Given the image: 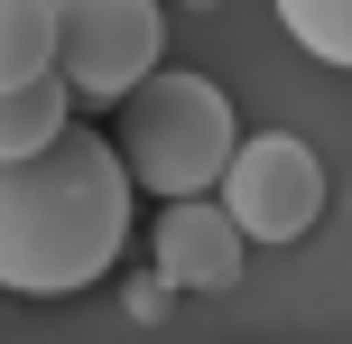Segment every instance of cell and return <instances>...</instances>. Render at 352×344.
Wrapping results in <instances>:
<instances>
[{
	"mask_svg": "<svg viewBox=\"0 0 352 344\" xmlns=\"http://www.w3.org/2000/svg\"><path fill=\"white\" fill-rule=\"evenodd\" d=\"M130 242V177L102 130L65 121L37 159L0 168V289L74 298Z\"/></svg>",
	"mask_w": 352,
	"mask_h": 344,
	"instance_id": "1",
	"label": "cell"
},
{
	"mask_svg": "<svg viewBox=\"0 0 352 344\" xmlns=\"http://www.w3.org/2000/svg\"><path fill=\"white\" fill-rule=\"evenodd\" d=\"M111 149H121L130 196L148 186V196L186 205V196H213V186H223L232 149H241V121H232L223 84H204V74H167V65H158V74L121 103Z\"/></svg>",
	"mask_w": 352,
	"mask_h": 344,
	"instance_id": "2",
	"label": "cell"
},
{
	"mask_svg": "<svg viewBox=\"0 0 352 344\" xmlns=\"http://www.w3.org/2000/svg\"><path fill=\"white\" fill-rule=\"evenodd\" d=\"M158 0H56V74L74 103H130L158 74Z\"/></svg>",
	"mask_w": 352,
	"mask_h": 344,
	"instance_id": "3",
	"label": "cell"
},
{
	"mask_svg": "<svg viewBox=\"0 0 352 344\" xmlns=\"http://www.w3.org/2000/svg\"><path fill=\"white\" fill-rule=\"evenodd\" d=\"M213 205L241 223V242H297V233H316V214H324V168H316V149H306L297 130H260V140L232 149Z\"/></svg>",
	"mask_w": 352,
	"mask_h": 344,
	"instance_id": "4",
	"label": "cell"
},
{
	"mask_svg": "<svg viewBox=\"0 0 352 344\" xmlns=\"http://www.w3.org/2000/svg\"><path fill=\"white\" fill-rule=\"evenodd\" d=\"M148 252H158V279H167V289L223 298L232 279H241L250 242H241V223H232L213 196H186V205H158V233H148Z\"/></svg>",
	"mask_w": 352,
	"mask_h": 344,
	"instance_id": "5",
	"label": "cell"
},
{
	"mask_svg": "<svg viewBox=\"0 0 352 344\" xmlns=\"http://www.w3.org/2000/svg\"><path fill=\"white\" fill-rule=\"evenodd\" d=\"M65 121H74V93H65V74H37V84L0 93V168H10V159H37V149H47Z\"/></svg>",
	"mask_w": 352,
	"mask_h": 344,
	"instance_id": "6",
	"label": "cell"
},
{
	"mask_svg": "<svg viewBox=\"0 0 352 344\" xmlns=\"http://www.w3.org/2000/svg\"><path fill=\"white\" fill-rule=\"evenodd\" d=\"M56 74V0H0V93Z\"/></svg>",
	"mask_w": 352,
	"mask_h": 344,
	"instance_id": "7",
	"label": "cell"
},
{
	"mask_svg": "<svg viewBox=\"0 0 352 344\" xmlns=\"http://www.w3.org/2000/svg\"><path fill=\"white\" fill-rule=\"evenodd\" d=\"M278 28L297 37L316 65H343L352 74V0H278Z\"/></svg>",
	"mask_w": 352,
	"mask_h": 344,
	"instance_id": "8",
	"label": "cell"
},
{
	"mask_svg": "<svg viewBox=\"0 0 352 344\" xmlns=\"http://www.w3.org/2000/svg\"><path fill=\"white\" fill-rule=\"evenodd\" d=\"M343 205H352V196H343Z\"/></svg>",
	"mask_w": 352,
	"mask_h": 344,
	"instance_id": "9",
	"label": "cell"
}]
</instances>
